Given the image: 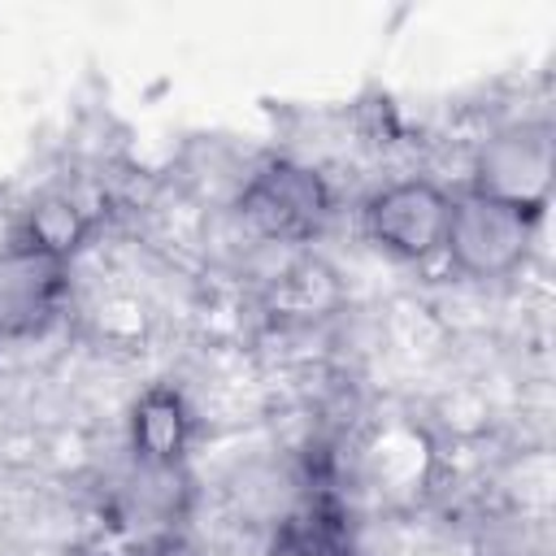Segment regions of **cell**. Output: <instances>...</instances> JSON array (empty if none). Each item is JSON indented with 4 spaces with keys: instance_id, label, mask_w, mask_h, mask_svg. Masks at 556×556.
<instances>
[{
    "instance_id": "cell-1",
    "label": "cell",
    "mask_w": 556,
    "mask_h": 556,
    "mask_svg": "<svg viewBox=\"0 0 556 556\" xmlns=\"http://www.w3.org/2000/svg\"><path fill=\"white\" fill-rule=\"evenodd\" d=\"M534 222H539V213H530V208L469 191V195L452 200L443 256L465 278H504L526 261V252L534 243Z\"/></svg>"
},
{
    "instance_id": "cell-2",
    "label": "cell",
    "mask_w": 556,
    "mask_h": 556,
    "mask_svg": "<svg viewBox=\"0 0 556 556\" xmlns=\"http://www.w3.org/2000/svg\"><path fill=\"white\" fill-rule=\"evenodd\" d=\"M556 178V135L547 122H513L495 130L473 161V191L543 213Z\"/></svg>"
},
{
    "instance_id": "cell-3",
    "label": "cell",
    "mask_w": 556,
    "mask_h": 556,
    "mask_svg": "<svg viewBox=\"0 0 556 556\" xmlns=\"http://www.w3.org/2000/svg\"><path fill=\"white\" fill-rule=\"evenodd\" d=\"M447 213H452V200L434 182L404 178V182H391L378 195H369L365 230L382 252H391L400 261H430L443 252Z\"/></svg>"
},
{
    "instance_id": "cell-4",
    "label": "cell",
    "mask_w": 556,
    "mask_h": 556,
    "mask_svg": "<svg viewBox=\"0 0 556 556\" xmlns=\"http://www.w3.org/2000/svg\"><path fill=\"white\" fill-rule=\"evenodd\" d=\"M239 204L256 230L274 239H300L326 217V187L300 165H269L243 187Z\"/></svg>"
},
{
    "instance_id": "cell-5",
    "label": "cell",
    "mask_w": 556,
    "mask_h": 556,
    "mask_svg": "<svg viewBox=\"0 0 556 556\" xmlns=\"http://www.w3.org/2000/svg\"><path fill=\"white\" fill-rule=\"evenodd\" d=\"M61 265L39 248H13L0 256V334L39 326L61 295Z\"/></svg>"
},
{
    "instance_id": "cell-6",
    "label": "cell",
    "mask_w": 556,
    "mask_h": 556,
    "mask_svg": "<svg viewBox=\"0 0 556 556\" xmlns=\"http://www.w3.org/2000/svg\"><path fill=\"white\" fill-rule=\"evenodd\" d=\"M182 439H187V417H182L178 395L152 391L135 413V447L148 460H169L182 452Z\"/></svg>"
},
{
    "instance_id": "cell-7",
    "label": "cell",
    "mask_w": 556,
    "mask_h": 556,
    "mask_svg": "<svg viewBox=\"0 0 556 556\" xmlns=\"http://www.w3.org/2000/svg\"><path fill=\"white\" fill-rule=\"evenodd\" d=\"M26 230H30V239H26L30 248L65 261L83 243V235H87V213L74 200H65V195H48V200H39L30 208Z\"/></svg>"
}]
</instances>
